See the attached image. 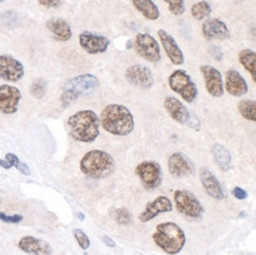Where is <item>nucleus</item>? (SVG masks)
Listing matches in <instances>:
<instances>
[{
  "instance_id": "b1692460",
  "label": "nucleus",
  "mask_w": 256,
  "mask_h": 255,
  "mask_svg": "<svg viewBox=\"0 0 256 255\" xmlns=\"http://www.w3.org/2000/svg\"><path fill=\"white\" fill-rule=\"evenodd\" d=\"M134 8L138 11L148 20H157L160 18V12L154 0H130Z\"/></svg>"
},
{
  "instance_id": "4c0bfd02",
  "label": "nucleus",
  "mask_w": 256,
  "mask_h": 255,
  "mask_svg": "<svg viewBox=\"0 0 256 255\" xmlns=\"http://www.w3.org/2000/svg\"><path fill=\"white\" fill-rule=\"evenodd\" d=\"M16 169L18 170L19 172H20V174H22V175H26V176H28V175H31V170H30V168H28V166L26 164V163H24V162H19V164L16 166Z\"/></svg>"
},
{
  "instance_id": "6ab92c4d",
  "label": "nucleus",
  "mask_w": 256,
  "mask_h": 255,
  "mask_svg": "<svg viewBox=\"0 0 256 255\" xmlns=\"http://www.w3.org/2000/svg\"><path fill=\"white\" fill-rule=\"evenodd\" d=\"M226 91L234 97H242L248 92V84L241 74L238 70H228L226 72V80L223 83Z\"/></svg>"
},
{
  "instance_id": "1a4fd4ad",
  "label": "nucleus",
  "mask_w": 256,
  "mask_h": 255,
  "mask_svg": "<svg viewBox=\"0 0 256 255\" xmlns=\"http://www.w3.org/2000/svg\"><path fill=\"white\" fill-rule=\"evenodd\" d=\"M134 46L137 54L150 63H158L162 60L158 42L149 34H137Z\"/></svg>"
},
{
  "instance_id": "9b49d317",
  "label": "nucleus",
  "mask_w": 256,
  "mask_h": 255,
  "mask_svg": "<svg viewBox=\"0 0 256 255\" xmlns=\"http://www.w3.org/2000/svg\"><path fill=\"white\" fill-rule=\"evenodd\" d=\"M25 74L24 65L17 58L10 54H0V80L6 82H19Z\"/></svg>"
},
{
  "instance_id": "473e14b6",
  "label": "nucleus",
  "mask_w": 256,
  "mask_h": 255,
  "mask_svg": "<svg viewBox=\"0 0 256 255\" xmlns=\"http://www.w3.org/2000/svg\"><path fill=\"white\" fill-rule=\"evenodd\" d=\"M22 215H6L5 212H0V221L5 222V224H19L22 221Z\"/></svg>"
},
{
  "instance_id": "f3484780",
  "label": "nucleus",
  "mask_w": 256,
  "mask_h": 255,
  "mask_svg": "<svg viewBox=\"0 0 256 255\" xmlns=\"http://www.w3.org/2000/svg\"><path fill=\"white\" fill-rule=\"evenodd\" d=\"M160 37V42L166 51V56H168L169 60L172 62L174 65H183L184 64V54L180 50V48L177 44L175 38L172 34H168L166 30L160 28L157 32Z\"/></svg>"
},
{
  "instance_id": "423d86ee",
  "label": "nucleus",
  "mask_w": 256,
  "mask_h": 255,
  "mask_svg": "<svg viewBox=\"0 0 256 255\" xmlns=\"http://www.w3.org/2000/svg\"><path fill=\"white\" fill-rule=\"evenodd\" d=\"M168 83L170 89L174 92L178 94L184 100V102L192 103L198 98V85L194 83L192 77H190V74L186 71L180 70V68L175 70L169 76Z\"/></svg>"
},
{
  "instance_id": "a19ab883",
  "label": "nucleus",
  "mask_w": 256,
  "mask_h": 255,
  "mask_svg": "<svg viewBox=\"0 0 256 255\" xmlns=\"http://www.w3.org/2000/svg\"><path fill=\"white\" fill-rule=\"evenodd\" d=\"M0 166H2V168L6 169V170H8V169L12 168L11 164H10V163L6 161L5 158H0Z\"/></svg>"
},
{
  "instance_id": "7ed1b4c3",
  "label": "nucleus",
  "mask_w": 256,
  "mask_h": 255,
  "mask_svg": "<svg viewBox=\"0 0 256 255\" xmlns=\"http://www.w3.org/2000/svg\"><path fill=\"white\" fill-rule=\"evenodd\" d=\"M152 240L166 254H178L186 246V233L175 222H160L156 226Z\"/></svg>"
},
{
  "instance_id": "a878e982",
  "label": "nucleus",
  "mask_w": 256,
  "mask_h": 255,
  "mask_svg": "<svg viewBox=\"0 0 256 255\" xmlns=\"http://www.w3.org/2000/svg\"><path fill=\"white\" fill-rule=\"evenodd\" d=\"M238 62L248 74H250L252 82L256 83V54L250 48H244L238 54Z\"/></svg>"
},
{
  "instance_id": "72a5a7b5",
  "label": "nucleus",
  "mask_w": 256,
  "mask_h": 255,
  "mask_svg": "<svg viewBox=\"0 0 256 255\" xmlns=\"http://www.w3.org/2000/svg\"><path fill=\"white\" fill-rule=\"evenodd\" d=\"M63 0H38V4L46 8H57L62 5Z\"/></svg>"
},
{
  "instance_id": "dca6fc26",
  "label": "nucleus",
  "mask_w": 256,
  "mask_h": 255,
  "mask_svg": "<svg viewBox=\"0 0 256 255\" xmlns=\"http://www.w3.org/2000/svg\"><path fill=\"white\" fill-rule=\"evenodd\" d=\"M169 172L174 178H182L192 176L195 172V166L192 162L180 152H174L168 160Z\"/></svg>"
},
{
  "instance_id": "bb28decb",
  "label": "nucleus",
  "mask_w": 256,
  "mask_h": 255,
  "mask_svg": "<svg viewBox=\"0 0 256 255\" xmlns=\"http://www.w3.org/2000/svg\"><path fill=\"white\" fill-rule=\"evenodd\" d=\"M212 5L209 4L206 0H201V2H195L190 8V12H192V16L194 19L196 20H203V19L208 18L210 14H212Z\"/></svg>"
},
{
  "instance_id": "cd10ccee",
  "label": "nucleus",
  "mask_w": 256,
  "mask_h": 255,
  "mask_svg": "<svg viewBox=\"0 0 256 255\" xmlns=\"http://www.w3.org/2000/svg\"><path fill=\"white\" fill-rule=\"evenodd\" d=\"M238 112L244 120L256 122V102L250 100H244L238 103Z\"/></svg>"
},
{
  "instance_id": "c756f323",
  "label": "nucleus",
  "mask_w": 256,
  "mask_h": 255,
  "mask_svg": "<svg viewBox=\"0 0 256 255\" xmlns=\"http://www.w3.org/2000/svg\"><path fill=\"white\" fill-rule=\"evenodd\" d=\"M112 216L118 224L126 226L132 222V215L126 208H118L112 212Z\"/></svg>"
},
{
  "instance_id": "6e6552de",
  "label": "nucleus",
  "mask_w": 256,
  "mask_h": 255,
  "mask_svg": "<svg viewBox=\"0 0 256 255\" xmlns=\"http://www.w3.org/2000/svg\"><path fill=\"white\" fill-rule=\"evenodd\" d=\"M134 172L146 190L152 192L158 188L162 183V169L155 161H143L137 164Z\"/></svg>"
},
{
  "instance_id": "aec40b11",
  "label": "nucleus",
  "mask_w": 256,
  "mask_h": 255,
  "mask_svg": "<svg viewBox=\"0 0 256 255\" xmlns=\"http://www.w3.org/2000/svg\"><path fill=\"white\" fill-rule=\"evenodd\" d=\"M18 248L24 253L31 255H51L52 247L46 241L42 240L32 235H26L22 236L18 241Z\"/></svg>"
},
{
  "instance_id": "9d476101",
  "label": "nucleus",
  "mask_w": 256,
  "mask_h": 255,
  "mask_svg": "<svg viewBox=\"0 0 256 255\" xmlns=\"http://www.w3.org/2000/svg\"><path fill=\"white\" fill-rule=\"evenodd\" d=\"M80 48L88 54H100L108 51L110 46V39L103 34L84 31L78 36Z\"/></svg>"
},
{
  "instance_id": "f03ea898",
  "label": "nucleus",
  "mask_w": 256,
  "mask_h": 255,
  "mask_svg": "<svg viewBox=\"0 0 256 255\" xmlns=\"http://www.w3.org/2000/svg\"><path fill=\"white\" fill-rule=\"evenodd\" d=\"M70 136L77 142L92 143L100 136V117L92 110H80L68 118Z\"/></svg>"
},
{
  "instance_id": "2eb2a0df",
  "label": "nucleus",
  "mask_w": 256,
  "mask_h": 255,
  "mask_svg": "<svg viewBox=\"0 0 256 255\" xmlns=\"http://www.w3.org/2000/svg\"><path fill=\"white\" fill-rule=\"evenodd\" d=\"M172 202L166 196H157L155 200L146 204V208L138 215V220L142 224H146V222L152 221L156 216H158L160 214L172 212Z\"/></svg>"
},
{
  "instance_id": "ea45409f",
  "label": "nucleus",
  "mask_w": 256,
  "mask_h": 255,
  "mask_svg": "<svg viewBox=\"0 0 256 255\" xmlns=\"http://www.w3.org/2000/svg\"><path fill=\"white\" fill-rule=\"evenodd\" d=\"M103 241H104V244H106L108 247H111V248L116 247V242H114V241L110 236H108V235H104Z\"/></svg>"
},
{
  "instance_id": "5701e85b",
  "label": "nucleus",
  "mask_w": 256,
  "mask_h": 255,
  "mask_svg": "<svg viewBox=\"0 0 256 255\" xmlns=\"http://www.w3.org/2000/svg\"><path fill=\"white\" fill-rule=\"evenodd\" d=\"M46 28L57 42H68L72 38V28L65 19L51 18L46 22Z\"/></svg>"
},
{
  "instance_id": "20e7f679",
  "label": "nucleus",
  "mask_w": 256,
  "mask_h": 255,
  "mask_svg": "<svg viewBox=\"0 0 256 255\" xmlns=\"http://www.w3.org/2000/svg\"><path fill=\"white\" fill-rule=\"evenodd\" d=\"M80 172L90 178L100 180L110 176L114 170V160L104 150H90L80 162Z\"/></svg>"
},
{
  "instance_id": "2f4dec72",
  "label": "nucleus",
  "mask_w": 256,
  "mask_h": 255,
  "mask_svg": "<svg viewBox=\"0 0 256 255\" xmlns=\"http://www.w3.org/2000/svg\"><path fill=\"white\" fill-rule=\"evenodd\" d=\"M74 236L76 238L77 244H80L82 250H86L90 248V238H88V235L85 234L83 230H80V228H76V230H74Z\"/></svg>"
},
{
  "instance_id": "f8f14e48",
  "label": "nucleus",
  "mask_w": 256,
  "mask_h": 255,
  "mask_svg": "<svg viewBox=\"0 0 256 255\" xmlns=\"http://www.w3.org/2000/svg\"><path fill=\"white\" fill-rule=\"evenodd\" d=\"M22 100V92L17 86L4 84L0 85V112L4 115H13L18 111Z\"/></svg>"
},
{
  "instance_id": "c85d7f7f",
  "label": "nucleus",
  "mask_w": 256,
  "mask_h": 255,
  "mask_svg": "<svg viewBox=\"0 0 256 255\" xmlns=\"http://www.w3.org/2000/svg\"><path fill=\"white\" fill-rule=\"evenodd\" d=\"M48 90V83L46 80H42V78H37L32 82L31 86H30V92H31L32 96L37 100H40L45 96Z\"/></svg>"
},
{
  "instance_id": "58836bf2",
  "label": "nucleus",
  "mask_w": 256,
  "mask_h": 255,
  "mask_svg": "<svg viewBox=\"0 0 256 255\" xmlns=\"http://www.w3.org/2000/svg\"><path fill=\"white\" fill-rule=\"evenodd\" d=\"M186 124H188L190 128H192V129H195V130H200V126H201V124H200V120H198V117L192 116V115H190Z\"/></svg>"
},
{
  "instance_id": "f704fd0d",
  "label": "nucleus",
  "mask_w": 256,
  "mask_h": 255,
  "mask_svg": "<svg viewBox=\"0 0 256 255\" xmlns=\"http://www.w3.org/2000/svg\"><path fill=\"white\" fill-rule=\"evenodd\" d=\"M232 194L235 198H238V200H246V198H248V192L241 187H235L232 190Z\"/></svg>"
},
{
  "instance_id": "7c9ffc66",
  "label": "nucleus",
  "mask_w": 256,
  "mask_h": 255,
  "mask_svg": "<svg viewBox=\"0 0 256 255\" xmlns=\"http://www.w3.org/2000/svg\"><path fill=\"white\" fill-rule=\"evenodd\" d=\"M168 4L169 12L174 16H182L186 12V2L184 0H163Z\"/></svg>"
},
{
  "instance_id": "f257e3e1",
  "label": "nucleus",
  "mask_w": 256,
  "mask_h": 255,
  "mask_svg": "<svg viewBox=\"0 0 256 255\" xmlns=\"http://www.w3.org/2000/svg\"><path fill=\"white\" fill-rule=\"evenodd\" d=\"M100 126L114 136H128L134 132V120L131 111L122 104H109L102 111Z\"/></svg>"
},
{
  "instance_id": "39448f33",
  "label": "nucleus",
  "mask_w": 256,
  "mask_h": 255,
  "mask_svg": "<svg viewBox=\"0 0 256 255\" xmlns=\"http://www.w3.org/2000/svg\"><path fill=\"white\" fill-rule=\"evenodd\" d=\"M100 88V80L91 74H80L68 80L63 86V92L60 94V102L64 106H68L74 103L80 96L92 92Z\"/></svg>"
},
{
  "instance_id": "a211bd4d",
  "label": "nucleus",
  "mask_w": 256,
  "mask_h": 255,
  "mask_svg": "<svg viewBox=\"0 0 256 255\" xmlns=\"http://www.w3.org/2000/svg\"><path fill=\"white\" fill-rule=\"evenodd\" d=\"M202 34L208 40H227L232 37L227 24L218 18H210L203 22Z\"/></svg>"
},
{
  "instance_id": "0eeeda50",
  "label": "nucleus",
  "mask_w": 256,
  "mask_h": 255,
  "mask_svg": "<svg viewBox=\"0 0 256 255\" xmlns=\"http://www.w3.org/2000/svg\"><path fill=\"white\" fill-rule=\"evenodd\" d=\"M174 201H175L176 209L184 216L198 220L204 214V207L192 192L184 189H177L174 192Z\"/></svg>"
},
{
  "instance_id": "4468645a",
  "label": "nucleus",
  "mask_w": 256,
  "mask_h": 255,
  "mask_svg": "<svg viewBox=\"0 0 256 255\" xmlns=\"http://www.w3.org/2000/svg\"><path fill=\"white\" fill-rule=\"evenodd\" d=\"M126 78L134 86L140 89H150L154 85V74L146 65L134 64L126 68Z\"/></svg>"
},
{
  "instance_id": "79ce46f5",
  "label": "nucleus",
  "mask_w": 256,
  "mask_h": 255,
  "mask_svg": "<svg viewBox=\"0 0 256 255\" xmlns=\"http://www.w3.org/2000/svg\"><path fill=\"white\" fill-rule=\"evenodd\" d=\"M76 216H77V218L80 221H84L85 220V215L83 214V212H76Z\"/></svg>"
},
{
  "instance_id": "393cba45",
  "label": "nucleus",
  "mask_w": 256,
  "mask_h": 255,
  "mask_svg": "<svg viewBox=\"0 0 256 255\" xmlns=\"http://www.w3.org/2000/svg\"><path fill=\"white\" fill-rule=\"evenodd\" d=\"M212 154L215 160V163L222 172H228L232 168V155L226 146L216 143V144L212 146Z\"/></svg>"
},
{
  "instance_id": "412c9836",
  "label": "nucleus",
  "mask_w": 256,
  "mask_h": 255,
  "mask_svg": "<svg viewBox=\"0 0 256 255\" xmlns=\"http://www.w3.org/2000/svg\"><path fill=\"white\" fill-rule=\"evenodd\" d=\"M200 178H201V183L204 188L206 194L210 198H215V200H224L226 194L223 190L221 183L218 180V178L212 174L208 168H202L200 172Z\"/></svg>"
},
{
  "instance_id": "ddd939ff",
  "label": "nucleus",
  "mask_w": 256,
  "mask_h": 255,
  "mask_svg": "<svg viewBox=\"0 0 256 255\" xmlns=\"http://www.w3.org/2000/svg\"><path fill=\"white\" fill-rule=\"evenodd\" d=\"M203 80H204L206 89L210 96L220 98L224 94V88H223L222 74L218 68L212 66V65L203 64L200 66Z\"/></svg>"
},
{
  "instance_id": "c9c22d12",
  "label": "nucleus",
  "mask_w": 256,
  "mask_h": 255,
  "mask_svg": "<svg viewBox=\"0 0 256 255\" xmlns=\"http://www.w3.org/2000/svg\"><path fill=\"white\" fill-rule=\"evenodd\" d=\"M5 160L10 163V164H11L12 168H13V166H14V168H16V166L19 164V162H20V160H19L18 156L16 155V154H13V152H8V154H6Z\"/></svg>"
},
{
  "instance_id": "4be33fe9",
  "label": "nucleus",
  "mask_w": 256,
  "mask_h": 255,
  "mask_svg": "<svg viewBox=\"0 0 256 255\" xmlns=\"http://www.w3.org/2000/svg\"><path fill=\"white\" fill-rule=\"evenodd\" d=\"M164 109L166 110L168 115L172 117V118L175 120V122L180 124H186L188 122L190 112L189 110L186 109V106L180 102V100H177L176 97L168 96L166 97L163 102Z\"/></svg>"
},
{
  "instance_id": "e433bc0d",
  "label": "nucleus",
  "mask_w": 256,
  "mask_h": 255,
  "mask_svg": "<svg viewBox=\"0 0 256 255\" xmlns=\"http://www.w3.org/2000/svg\"><path fill=\"white\" fill-rule=\"evenodd\" d=\"M209 52H210V56H212V58L216 60H222L223 58V52L221 50V48L218 46H212L209 48Z\"/></svg>"
},
{
  "instance_id": "37998d69",
  "label": "nucleus",
  "mask_w": 256,
  "mask_h": 255,
  "mask_svg": "<svg viewBox=\"0 0 256 255\" xmlns=\"http://www.w3.org/2000/svg\"><path fill=\"white\" fill-rule=\"evenodd\" d=\"M2 2H4V0H0V4H2Z\"/></svg>"
}]
</instances>
